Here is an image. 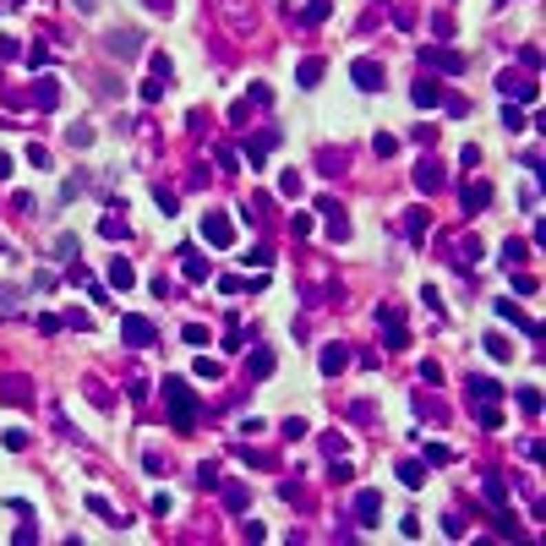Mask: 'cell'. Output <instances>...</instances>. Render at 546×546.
I'll use <instances>...</instances> for the list:
<instances>
[{"label": "cell", "instance_id": "obj_1", "mask_svg": "<svg viewBox=\"0 0 546 546\" xmlns=\"http://www.w3.org/2000/svg\"><path fill=\"white\" fill-rule=\"evenodd\" d=\"M164 399H169V415H175V426H180V432H191V421H197V393L186 388L180 377H164Z\"/></svg>", "mask_w": 546, "mask_h": 546}, {"label": "cell", "instance_id": "obj_2", "mask_svg": "<svg viewBox=\"0 0 546 546\" xmlns=\"http://www.w3.org/2000/svg\"><path fill=\"white\" fill-rule=\"evenodd\" d=\"M104 55L109 61H137L143 55V33L137 28H109L104 33Z\"/></svg>", "mask_w": 546, "mask_h": 546}, {"label": "cell", "instance_id": "obj_3", "mask_svg": "<svg viewBox=\"0 0 546 546\" xmlns=\"http://www.w3.org/2000/svg\"><path fill=\"white\" fill-rule=\"evenodd\" d=\"M421 66H432V72H443V77H459V72H465V55L448 50V44H421Z\"/></svg>", "mask_w": 546, "mask_h": 546}, {"label": "cell", "instance_id": "obj_4", "mask_svg": "<svg viewBox=\"0 0 546 546\" xmlns=\"http://www.w3.org/2000/svg\"><path fill=\"white\" fill-rule=\"evenodd\" d=\"M197 230H202V240H208L213 251H224V246L235 240V224H230V213H208V219H202Z\"/></svg>", "mask_w": 546, "mask_h": 546}, {"label": "cell", "instance_id": "obj_5", "mask_svg": "<svg viewBox=\"0 0 546 546\" xmlns=\"http://www.w3.org/2000/svg\"><path fill=\"white\" fill-rule=\"evenodd\" d=\"M120 339H126L132 350H148V344L158 339V328L148 322V317H120Z\"/></svg>", "mask_w": 546, "mask_h": 546}, {"label": "cell", "instance_id": "obj_6", "mask_svg": "<svg viewBox=\"0 0 546 546\" xmlns=\"http://www.w3.org/2000/svg\"><path fill=\"white\" fill-rule=\"evenodd\" d=\"M350 82H355L361 93H377V87H383V61H372V55H361V61L350 66Z\"/></svg>", "mask_w": 546, "mask_h": 546}, {"label": "cell", "instance_id": "obj_7", "mask_svg": "<svg viewBox=\"0 0 546 546\" xmlns=\"http://www.w3.org/2000/svg\"><path fill=\"white\" fill-rule=\"evenodd\" d=\"M350 366V344H322V355H317V372L322 377H339Z\"/></svg>", "mask_w": 546, "mask_h": 546}, {"label": "cell", "instance_id": "obj_8", "mask_svg": "<svg viewBox=\"0 0 546 546\" xmlns=\"http://www.w3.org/2000/svg\"><path fill=\"white\" fill-rule=\"evenodd\" d=\"M377 328L388 333V350H404V344H410V333H404V322H399L393 306H377Z\"/></svg>", "mask_w": 546, "mask_h": 546}, {"label": "cell", "instance_id": "obj_9", "mask_svg": "<svg viewBox=\"0 0 546 546\" xmlns=\"http://www.w3.org/2000/svg\"><path fill=\"white\" fill-rule=\"evenodd\" d=\"M492 306H497V317H503V322H514V328H525L530 339H541V322H536V317H525L514 301H492Z\"/></svg>", "mask_w": 546, "mask_h": 546}, {"label": "cell", "instance_id": "obj_10", "mask_svg": "<svg viewBox=\"0 0 546 546\" xmlns=\"http://www.w3.org/2000/svg\"><path fill=\"white\" fill-rule=\"evenodd\" d=\"M497 87H503L508 98H519V104H536V82H530V77H514V72H503V77H497Z\"/></svg>", "mask_w": 546, "mask_h": 546}, {"label": "cell", "instance_id": "obj_11", "mask_svg": "<svg viewBox=\"0 0 546 546\" xmlns=\"http://www.w3.org/2000/svg\"><path fill=\"white\" fill-rule=\"evenodd\" d=\"M55 104H61V82H55V77H39V82H33V109H44V115H50Z\"/></svg>", "mask_w": 546, "mask_h": 546}, {"label": "cell", "instance_id": "obj_12", "mask_svg": "<svg viewBox=\"0 0 546 546\" xmlns=\"http://www.w3.org/2000/svg\"><path fill=\"white\" fill-rule=\"evenodd\" d=\"M410 98H415V109H437V104H443V87H437L432 77H421L415 87H410Z\"/></svg>", "mask_w": 546, "mask_h": 546}, {"label": "cell", "instance_id": "obj_13", "mask_svg": "<svg viewBox=\"0 0 546 546\" xmlns=\"http://www.w3.org/2000/svg\"><path fill=\"white\" fill-rule=\"evenodd\" d=\"M268 148H279V132H257V137H246V158H251V169L268 158Z\"/></svg>", "mask_w": 546, "mask_h": 546}, {"label": "cell", "instance_id": "obj_14", "mask_svg": "<svg viewBox=\"0 0 546 546\" xmlns=\"http://www.w3.org/2000/svg\"><path fill=\"white\" fill-rule=\"evenodd\" d=\"M415 191H426V197H432V191H443V164H432V158H426V164L415 169Z\"/></svg>", "mask_w": 546, "mask_h": 546}, {"label": "cell", "instance_id": "obj_15", "mask_svg": "<svg viewBox=\"0 0 546 546\" xmlns=\"http://www.w3.org/2000/svg\"><path fill=\"white\" fill-rule=\"evenodd\" d=\"M481 497H486L492 508H508V481H503V475H486V481H481Z\"/></svg>", "mask_w": 546, "mask_h": 546}, {"label": "cell", "instance_id": "obj_16", "mask_svg": "<svg viewBox=\"0 0 546 546\" xmlns=\"http://www.w3.org/2000/svg\"><path fill=\"white\" fill-rule=\"evenodd\" d=\"M459 202H465V213H481V208L492 202V186H486V180H475V186H465V197H459Z\"/></svg>", "mask_w": 546, "mask_h": 546}, {"label": "cell", "instance_id": "obj_17", "mask_svg": "<svg viewBox=\"0 0 546 546\" xmlns=\"http://www.w3.org/2000/svg\"><path fill=\"white\" fill-rule=\"evenodd\" d=\"M475 257H481V240H475V235H459V240H454V268H470Z\"/></svg>", "mask_w": 546, "mask_h": 546}, {"label": "cell", "instance_id": "obj_18", "mask_svg": "<svg viewBox=\"0 0 546 546\" xmlns=\"http://www.w3.org/2000/svg\"><path fill=\"white\" fill-rule=\"evenodd\" d=\"M377 514H383V497H377V492H361V497H355V519H361V525H372Z\"/></svg>", "mask_w": 546, "mask_h": 546}, {"label": "cell", "instance_id": "obj_19", "mask_svg": "<svg viewBox=\"0 0 546 546\" xmlns=\"http://www.w3.org/2000/svg\"><path fill=\"white\" fill-rule=\"evenodd\" d=\"M322 72H328V66H322L317 55H306V61L295 66V82H301V87H317V82H322Z\"/></svg>", "mask_w": 546, "mask_h": 546}, {"label": "cell", "instance_id": "obj_20", "mask_svg": "<svg viewBox=\"0 0 546 546\" xmlns=\"http://www.w3.org/2000/svg\"><path fill=\"white\" fill-rule=\"evenodd\" d=\"M426 224H432L426 208H410V213H404V235H410V240H426Z\"/></svg>", "mask_w": 546, "mask_h": 546}, {"label": "cell", "instance_id": "obj_21", "mask_svg": "<svg viewBox=\"0 0 546 546\" xmlns=\"http://www.w3.org/2000/svg\"><path fill=\"white\" fill-rule=\"evenodd\" d=\"M530 262V246L525 240H503V268H525Z\"/></svg>", "mask_w": 546, "mask_h": 546}, {"label": "cell", "instance_id": "obj_22", "mask_svg": "<svg viewBox=\"0 0 546 546\" xmlns=\"http://www.w3.org/2000/svg\"><path fill=\"white\" fill-rule=\"evenodd\" d=\"M246 372H251V377H268V372H273V350H262V344H257V350L246 355Z\"/></svg>", "mask_w": 546, "mask_h": 546}, {"label": "cell", "instance_id": "obj_23", "mask_svg": "<svg viewBox=\"0 0 546 546\" xmlns=\"http://www.w3.org/2000/svg\"><path fill=\"white\" fill-rule=\"evenodd\" d=\"M0 399H6V404H28L33 393H28V383H22V377H6V383H0Z\"/></svg>", "mask_w": 546, "mask_h": 546}, {"label": "cell", "instance_id": "obj_24", "mask_svg": "<svg viewBox=\"0 0 546 546\" xmlns=\"http://www.w3.org/2000/svg\"><path fill=\"white\" fill-rule=\"evenodd\" d=\"M109 284H115V290H132V284H137V268H132V262H109Z\"/></svg>", "mask_w": 546, "mask_h": 546}, {"label": "cell", "instance_id": "obj_25", "mask_svg": "<svg viewBox=\"0 0 546 546\" xmlns=\"http://www.w3.org/2000/svg\"><path fill=\"white\" fill-rule=\"evenodd\" d=\"M399 481H404V486H426V465H421V459H404V465H399Z\"/></svg>", "mask_w": 546, "mask_h": 546}, {"label": "cell", "instance_id": "obj_26", "mask_svg": "<svg viewBox=\"0 0 546 546\" xmlns=\"http://www.w3.org/2000/svg\"><path fill=\"white\" fill-rule=\"evenodd\" d=\"M497 383H486V377H470V399H481V404H497Z\"/></svg>", "mask_w": 546, "mask_h": 546}, {"label": "cell", "instance_id": "obj_27", "mask_svg": "<svg viewBox=\"0 0 546 546\" xmlns=\"http://www.w3.org/2000/svg\"><path fill=\"white\" fill-rule=\"evenodd\" d=\"M246 503H251V492H246L240 481H230V486H224V508H230V514H240Z\"/></svg>", "mask_w": 546, "mask_h": 546}, {"label": "cell", "instance_id": "obj_28", "mask_svg": "<svg viewBox=\"0 0 546 546\" xmlns=\"http://www.w3.org/2000/svg\"><path fill=\"white\" fill-rule=\"evenodd\" d=\"M66 143H72V148H87V143H93V126H87V120L66 126Z\"/></svg>", "mask_w": 546, "mask_h": 546}, {"label": "cell", "instance_id": "obj_29", "mask_svg": "<svg viewBox=\"0 0 546 546\" xmlns=\"http://www.w3.org/2000/svg\"><path fill=\"white\" fill-rule=\"evenodd\" d=\"M180 262H186V279H208V262L197 251H180Z\"/></svg>", "mask_w": 546, "mask_h": 546}, {"label": "cell", "instance_id": "obj_30", "mask_svg": "<svg viewBox=\"0 0 546 546\" xmlns=\"http://www.w3.org/2000/svg\"><path fill=\"white\" fill-rule=\"evenodd\" d=\"M98 235H104V240H126V219H115V213H109V219L98 224Z\"/></svg>", "mask_w": 546, "mask_h": 546}, {"label": "cell", "instance_id": "obj_31", "mask_svg": "<svg viewBox=\"0 0 546 546\" xmlns=\"http://www.w3.org/2000/svg\"><path fill=\"white\" fill-rule=\"evenodd\" d=\"M508 273H514V268H508ZM514 290H519V295H536L541 279H536V273H514Z\"/></svg>", "mask_w": 546, "mask_h": 546}, {"label": "cell", "instance_id": "obj_32", "mask_svg": "<svg viewBox=\"0 0 546 546\" xmlns=\"http://www.w3.org/2000/svg\"><path fill=\"white\" fill-rule=\"evenodd\" d=\"M519 410L536 415V410H541V388H519Z\"/></svg>", "mask_w": 546, "mask_h": 546}, {"label": "cell", "instance_id": "obj_33", "mask_svg": "<svg viewBox=\"0 0 546 546\" xmlns=\"http://www.w3.org/2000/svg\"><path fill=\"white\" fill-rule=\"evenodd\" d=\"M322 17H328V0H306L301 6V22H322Z\"/></svg>", "mask_w": 546, "mask_h": 546}, {"label": "cell", "instance_id": "obj_34", "mask_svg": "<svg viewBox=\"0 0 546 546\" xmlns=\"http://www.w3.org/2000/svg\"><path fill=\"white\" fill-rule=\"evenodd\" d=\"M180 339H186V344H208V328H202V322H186Z\"/></svg>", "mask_w": 546, "mask_h": 546}, {"label": "cell", "instance_id": "obj_35", "mask_svg": "<svg viewBox=\"0 0 546 546\" xmlns=\"http://www.w3.org/2000/svg\"><path fill=\"white\" fill-rule=\"evenodd\" d=\"M213 164H219V169H235V148H230V143H219V148H213Z\"/></svg>", "mask_w": 546, "mask_h": 546}, {"label": "cell", "instance_id": "obj_36", "mask_svg": "<svg viewBox=\"0 0 546 546\" xmlns=\"http://www.w3.org/2000/svg\"><path fill=\"white\" fill-rule=\"evenodd\" d=\"M279 191H284V197H301V175H295V169H290V175H279Z\"/></svg>", "mask_w": 546, "mask_h": 546}, {"label": "cell", "instance_id": "obj_37", "mask_svg": "<svg viewBox=\"0 0 546 546\" xmlns=\"http://www.w3.org/2000/svg\"><path fill=\"white\" fill-rule=\"evenodd\" d=\"M486 355H492V361H508V355H514V350H508V344H503V339H497V333H492V339H486Z\"/></svg>", "mask_w": 546, "mask_h": 546}, {"label": "cell", "instance_id": "obj_38", "mask_svg": "<svg viewBox=\"0 0 546 546\" xmlns=\"http://www.w3.org/2000/svg\"><path fill=\"white\" fill-rule=\"evenodd\" d=\"M154 202L164 208V213H175V191H169V186H154Z\"/></svg>", "mask_w": 546, "mask_h": 546}, {"label": "cell", "instance_id": "obj_39", "mask_svg": "<svg viewBox=\"0 0 546 546\" xmlns=\"http://www.w3.org/2000/svg\"><path fill=\"white\" fill-rule=\"evenodd\" d=\"M372 148H377V158H388V154H399V143H393V137H383V132H377V137H372Z\"/></svg>", "mask_w": 546, "mask_h": 546}, {"label": "cell", "instance_id": "obj_40", "mask_svg": "<svg viewBox=\"0 0 546 546\" xmlns=\"http://www.w3.org/2000/svg\"><path fill=\"white\" fill-rule=\"evenodd\" d=\"M503 126H508V132H525V115H519V109L508 104V109H503Z\"/></svg>", "mask_w": 546, "mask_h": 546}, {"label": "cell", "instance_id": "obj_41", "mask_svg": "<svg viewBox=\"0 0 546 546\" xmlns=\"http://www.w3.org/2000/svg\"><path fill=\"white\" fill-rule=\"evenodd\" d=\"M279 432H284V437H306V421H301V415H290V421H284Z\"/></svg>", "mask_w": 546, "mask_h": 546}, {"label": "cell", "instance_id": "obj_42", "mask_svg": "<svg viewBox=\"0 0 546 546\" xmlns=\"http://www.w3.org/2000/svg\"><path fill=\"white\" fill-rule=\"evenodd\" d=\"M87 508H93V514H98V519H120V514H115V508H109V503H104V497H87Z\"/></svg>", "mask_w": 546, "mask_h": 546}, {"label": "cell", "instance_id": "obj_43", "mask_svg": "<svg viewBox=\"0 0 546 546\" xmlns=\"http://www.w3.org/2000/svg\"><path fill=\"white\" fill-rule=\"evenodd\" d=\"M143 6H148V11H158V17H169V11H175V0H143Z\"/></svg>", "mask_w": 546, "mask_h": 546}, {"label": "cell", "instance_id": "obj_44", "mask_svg": "<svg viewBox=\"0 0 546 546\" xmlns=\"http://www.w3.org/2000/svg\"><path fill=\"white\" fill-rule=\"evenodd\" d=\"M6 175H11V154H0V180H6Z\"/></svg>", "mask_w": 546, "mask_h": 546}, {"label": "cell", "instance_id": "obj_45", "mask_svg": "<svg viewBox=\"0 0 546 546\" xmlns=\"http://www.w3.org/2000/svg\"><path fill=\"white\" fill-rule=\"evenodd\" d=\"M497 6H514V0H497Z\"/></svg>", "mask_w": 546, "mask_h": 546}, {"label": "cell", "instance_id": "obj_46", "mask_svg": "<svg viewBox=\"0 0 546 546\" xmlns=\"http://www.w3.org/2000/svg\"><path fill=\"white\" fill-rule=\"evenodd\" d=\"M17 6H22V0H17Z\"/></svg>", "mask_w": 546, "mask_h": 546}]
</instances>
